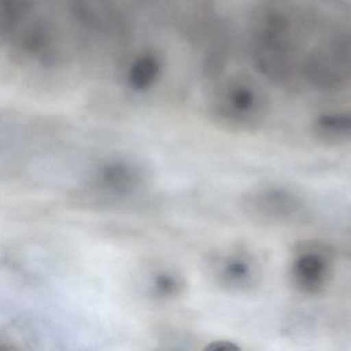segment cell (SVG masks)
<instances>
[{
  "mask_svg": "<svg viewBox=\"0 0 351 351\" xmlns=\"http://www.w3.org/2000/svg\"><path fill=\"white\" fill-rule=\"evenodd\" d=\"M340 52L343 60L351 71V28L338 36L330 38Z\"/></svg>",
  "mask_w": 351,
  "mask_h": 351,
  "instance_id": "13",
  "label": "cell"
},
{
  "mask_svg": "<svg viewBox=\"0 0 351 351\" xmlns=\"http://www.w3.org/2000/svg\"><path fill=\"white\" fill-rule=\"evenodd\" d=\"M145 173L137 164L124 160L108 162L95 170L90 188L104 199L126 198L145 184Z\"/></svg>",
  "mask_w": 351,
  "mask_h": 351,
  "instance_id": "6",
  "label": "cell"
},
{
  "mask_svg": "<svg viewBox=\"0 0 351 351\" xmlns=\"http://www.w3.org/2000/svg\"><path fill=\"white\" fill-rule=\"evenodd\" d=\"M334 256L326 244L305 242L298 245L289 267V280L298 293L316 295L332 280Z\"/></svg>",
  "mask_w": 351,
  "mask_h": 351,
  "instance_id": "3",
  "label": "cell"
},
{
  "mask_svg": "<svg viewBox=\"0 0 351 351\" xmlns=\"http://www.w3.org/2000/svg\"><path fill=\"white\" fill-rule=\"evenodd\" d=\"M301 5L309 38L317 36L330 40L349 29L351 24L349 0H310L309 3Z\"/></svg>",
  "mask_w": 351,
  "mask_h": 351,
  "instance_id": "7",
  "label": "cell"
},
{
  "mask_svg": "<svg viewBox=\"0 0 351 351\" xmlns=\"http://www.w3.org/2000/svg\"><path fill=\"white\" fill-rule=\"evenodd\" d=\"M213 275L228 291L246 293L260 285V267L256 258L243 250H232L215 258Z\"/></svg>",
  "mask_w": 351,
  "mask_h": 351,
  "instance_id": "9",
  "label": "cell"
},
{
  "mask_svg": "<svg viewBox=\"0 0 351 351\" xmlns=\"http://www.w3.org/2000/svg\"><path fill=\"white\" fill-rule=\"evenodd\" d=\"M182 278L178 275L165 271L157 273L152 278L149 289L155 297L160 299H172L182 293Z\"/></svg>",
  "mask_w": 351,
  "mask_h": 351,
  "instance_id": "12",
  "label": "cell"
},
{
  "mask_svg": "<svg viewBox=\"0 0 351 351\" xmlns=\"http://www.w3.org/2000/svg\"><path fill=\"white\" fill-rule=\"evenodd\" d=\"M243 204L252 219L266 225H291L305 215V204L298 195L275 186L252 191Z\"/></svg>",
  "mask_w": 351,
  "mask_h": 351,
  "instance_id": "4",
  "label": "cell"
},
{
  "mask_svg": "<svg viewBox=\"0 0 351 351\" xmlns=\"http://www.w3.org/2000/svg\"><path fill=\"white\" fill-rule=\"evenodd\" d=\"M252 26L254 69L271 83H289L300 71L302 50L309 38L302 5L293 0H261Z\"/></svg>",
  "mask_w": 351,
  "mask_h": 351,
  "instance_id": "1",
  "label": "cell"
},
{
  "mask_svg": "<svg viewBox=\"0 0 351 351\" xmlns=\"http://www.w3.org/2000/svg\"><path fill=\"white\" fill-rule=\"evenodd\" d=\"M300 75L320 91H335L351 81L350 69L330 40L304 54Z\"/></svg>",
  "mask_w": 351,
  "mask_h": 351,
  "instance_id": "5",
  "label": "cell"
},
{
  "mask_svg": "<svg viewBox=\"0 0 351 351\" xmlns=\"http://www.w3.org/2000/svg\"><path fill=\"white\" fill-rule=\"evenodd\" d=\"M71 17L89 32L122 36L126 22L116 0H65Z\"/></svg>",
  "mask_w": 351,
  "mask_h": 351,
  "instance_id": "8",
  "label": "cell"
},
{
  "mask_svg": "<svg viewBox=\"0 0 351 351\" xmlns=\"http://www.w3.org/2000/svg\"><path fill=\"white\" fill-rule=\"evenodd\" d=\"M161 69L158 57L143 53L131 62L127 71V84L135 91H145L157 82Z\"/></svg>",
  "mask_w": 351,
  "mask_h": 351,
  "instance_id": "11",
  "label": "cell"
},
{
  "mask_svg": "<svg viewBox=\"0 0 351 351\" xmlns=\"http://www.w3.org/2000/svg\"><path fill=\"white\" fill-rule=\"evenodd\" d=\"M208 349H213V350H238L239 347L234 344L233 342H229V341H217V342L211 343Z\"/></svg>",
  "mask_w": 351,
  "mask_h": 351,
  "instance_id": "14",
  "label": "cell"
},
{
  "mask_svg": "<svg viewBox=\"0 0 351 351\" xmlns=\"http://www.w3.org/2000/svg\"><path fill=\"white\" fill-rule=\"evenodd\" d=\"M311 133L318 141L326 145L350 143L351 110L318 114L312 122Z\"/></svg>",
  "mask_w": 351,
  "mask_h": 351,
  "instance_id": "10",
  "label": "cell"
},
{
  "mask_svg": "<svg viewBox=\"0 0 351 351\" xmlns=\"http://www.w3.org/2000/svg\"><path fill=\"white\" fill-rule=\"evenodd\" d=\"M208 100V112L219 126L233 132L258 130L270 110L265 88L248 75H236L217 81Z\"/></svg>",
  "mask_w": 351,
  "mask_h": 351,
  "instance_id": "2",
  "label": "cell"
}]
</instances>
